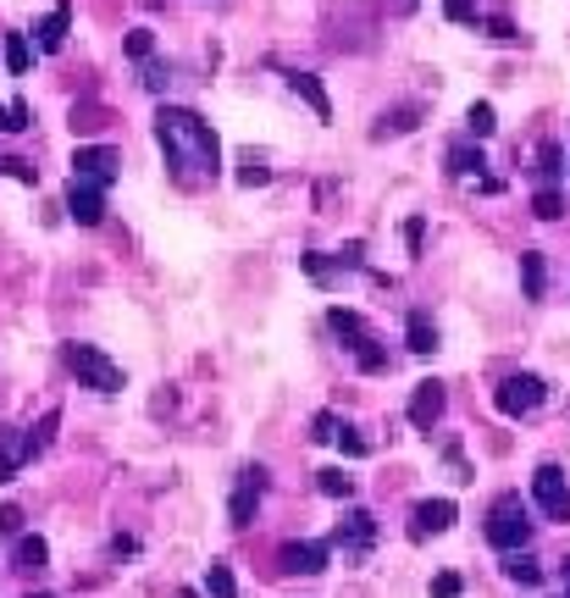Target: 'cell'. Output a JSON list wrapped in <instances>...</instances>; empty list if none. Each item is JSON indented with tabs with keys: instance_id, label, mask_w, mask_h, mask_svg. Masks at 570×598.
<instances>
[{
	"instance_id": "obj_28",
	"label": "cell",
	"mask_w": 570,
	"mask_h": 598,
	"mask_svg": "<svg viewBox=\"0 0 570 598\" xmlns=\"http://www.w3.org/2000/svg\"><path fill=\"white\" fill-rule=\"evenodd\" d=\"M355 360H360V371H388V349H382L377 338H366V344H355Z\"/></svg>"
},
{
	"instance_id": "obj_11",
	"label": "cell",
	"mask_w": 570,
	"mask_h": 598,
	"mask_svg": "<svg viewBox=\"0 0 570 598\" xmlns=\"http://www.w3.org/2000/svg\"><path fill=\"white\" fill-rule=\"evenodd\" d=\"M371 538H377V521H371L366 510H349L344 521H338V549H344L349 560H360V554L371 549Z\"/></svg>"
},
{
	"instance_id": "obj_23",
	"label": "cell",
	"mask_w": 570,
	"mask_h": 598,
	"mask_svg": "<svg viewBox=\"0 0 570 598\" xmlns=\"http://www.w3.org/2000/svg\"><path fill=\"white\" fill-rule=\"evenodd\" d=\"M482 167H487L482 150H471V144H454V150H449V172H454V178H482Z\"/></svg>"
},
{
	"instance_id": "obj_38",
	"label": "cell",
	"mask_w": 570,
	"mask_h": 598,
	"mask_svg": "<svg viewBox=\"0 0 570 598\" xmlns=\"http://www.w3.org/2000/svg\"><path fill=\"white\" fill-rule=\"evenodd\" d=\"M421 239H427V222L410 216V222H404V244H410V255H421Z\"/></svg>"
},
{
	"instance_id": "obj_4",
	"label": "cell",
	"mask_w": 570,
	"mask_h": 598,
	"mask_svg": "<svg viewBox=\"0 0 570 598\" xmlns=\"http://www.w3.org/2000/svg\"><path fill=\"white\" fill-rule=\"evenodd\" d=\"M543 399H548V383L537 377V371H510V377L499 383V394H493V405H499L510 421H521V416H532Z\"/></svg>"
},
{
	"instance_id": "obj_42",
	"label": "cell",
	"mask_w": 570,
	"mask_h": 598,
	"mask_svg": "<svg viewBox=\"0 0 570 598\" xmlns=\"http://www.w3.org/2000/svg\"><path fill=\"white\" fill-rule=\"evenodd\" d=\"M543 178H548V183L559 178V144H543Z\"/></svg>"
},
{
	"instance_id": "obj_8",
	"label": "cell",
	"mask_w": 570,
	"mask_h": 598,
	"mask_svg": "<svg viewBox=\"0 0 570 598\" xmlns=\"http://www.w3.org/2000/svg\"><path fill=\"white\" fill-rule=\"evenodd\" d=\"M67 216L78 222V228H100V216H106V189H100V183L72 178V189H67Z\"/></svg>"
},
{
	"instance_id": "obj_37",
	"label": "cell",
	"mask_w": 570,
	"mask_h": 598,
	"mask_svg": "<svg viewBox=\"0 0 570 598\" xmlns=\"http://www.w3.org/2000/svg\"><path fill=\"white\" fill-rule=\"evenodd\" d=\"M150 50H155V39H150V28H133V34H128V56H150Z\"/></svg>"
},
{
	"instance_id": "obj_10",
	"label": "cell",
	"mask_w": 570,
	"mask_h": 598,
	"mask_svg": "<svg viewBox=\"0 0 570 598\" xmlns=\"http://www.w3.org/2000/svg\"><path fill=\"white\" fill-rule=\"evenodd\" d=\"M277 565H283L288 576H321L327 571V543H283Z\"/></svg>"
},
{
	"instance_id": "obj_18",
	"label": "cell",
	"mask_w": 570,
	"mask_h": 598,
	"mask_svg": "<svg viewBox=\"0 0 570 598\" xmlns=\"http://www.w3.org/2000/svg\"><path fill=\"white\" fill-rule=\"evenodd\" d=\"M67 28H72V6H56L34 34H39V45H45V50H61V45H67Z\"/></svg>"
},
{
	"instance_id": "obj_19",
	"label": "cell",
	"mask_w": 570,
	"mask_h": 598,
	"mask_svg": "<svg viewBox=\"0 0 570 598\" xmlns=\"http://www.w3.org/2000/svg\"><path fill=\"white\" fill-rule=\"evenodd\" d=\"M521 283H526V299H532V305L548 294V266H543V255H537V250L521 255Z\"/></svg>"
},
{
	"instance_id": "obj_25",
	"label": "cell",
	"mask_w": 570,
	"mask_h": 598,
	"mask_svg": "<svg viewBox=\"0 0 570 598\" xmlns=\"http://www.w3.org/2000/svg\"><path fill=\"white\" fill-rule=\"evenodd\" d=\"M28 67H34V50H28V39H23V34H6V72H12V78H23Z\"/></svg>"
},
{
	"instance_id": "obj_9",
	"label": "cell",
	"mask_w": 570,
	"mask_h": 598,
	"mask_svg": "<svg viewBox=\"0 0 570 598\" xmlns=\"http://www.w3.org/2000/svg\"><path fill=\"white\" fill-rule=\"evenodd\" d=\"M34 455H39V449H34V432H23V427H0V482H12Z\"/></svg>"
},
{
	"instance_id": "obj_21",
	"label": "cell",
	"mask_w": 570,
	"mask_h": 598,
	"mask_svg": "<svg viewBox=\"0 0 570 598\" xmlns=\"http://www.w3.org/2000/svg\"><path fill=\"white\" fill-rule=\"evenodd\" d=\"M421 122V106H399V111H382V122H377V133L371 139H388V133H410Z\"/></svg>"
},
{
	"instance_id": "obj_32",
	"label": "cell",
	"mask_w": 570,
	"mask_h": 598,
	"mask_svg": "<svg viewBox=\"0 0 570 598\" xmlns=\"http://www.w3.org/2000/svg\"><path fill=\"white\" fill-rule=\"evenodd\" d=\"M333 438H338V443H344V455H349V460H360V455H371V443H366V438H360V432H355V427H344V432H333Z\"/></svg>"
},
{
	"instance_id": "obj_40",
	"label": "cell",
	"mask_w": 570,
	"mask_h": 598,
	"mask_svg": "<svg viewBox=\"0 0 570 598\" xmlns=\"http://www.w3.org/2000/svg\"><path fill=\"white\" fill-rule=\"evenodd\" d=\"M56 421H61L56 410H45V421H39V432H34V449H45V443L56 438Z\"/></svg>"
},
{
	"instance_id": "obj_3",
	"label": "cell",
	"mask_w": 570,
	"mask_h": 598,
	"mask_svg": "<svg viewBox=\"0 0 570 598\" xmlns=\"http://www.w3.org/2000/svg\"><path fill=\"white\" fill-rule=\"evenodd\" d=\"M67 371L78 377V388H95V394H117L122 388V366L95 344H67Z\"/></svg>"
},
{
	"instance_id": "obj_27",
	"label": "cell",
	"mask_w": 570,
	"mask_h": 598,
	"mask_svg": "<svg viewBox=\"0 0 570 598\" xmlns=\"http://www.w3.org/2000/svg\"><path fill=\"white\" fill-rule=\"evenodd\" d=\"M238 183H244V189H261V183H272V167H266V161L250 150V156L238 161Z\"/></svg>"
},
{
	"instance_id": "obj_41",
	"label": "cell",
	"mask_w": 570,
	"mask_h": 598,
	"mask_svg": "<svg viewBox=\"0 0 570 598\" xmlns=\"http://www.w3.org/2000/svg\"><path fill=\"white\" fill-rule=\"evenodd\" d=\"M360 261H366V244H344V250H338V266H360Z\"/></svg>"
},
{
	"instance_id": "obj_24",
	"label": "cell",
	"mask_w": 570,
	"mask_h": 598,
	"mask_svg": "<svg viewBox=\"0 0 570 598\" xmlns=\"http://www.w3.org/2000/svg\"><path fill=\"white\" fill-rule=\"evenodd\" d=\"M316 488L327 493V499H355V477H344V471H338V466L316 471Z\"/></svg>"
},
{
	"instance_id": "obj_1",
	"label": "cell",
	"mask_w": 570,
	"mask_h": 598,
	"mask_svg": "<svg viewBox=\"0 0 570 598\" xmlns=\"http://www.w3.org/2000/svg\"><path fill=\"white\" fill-rule=\"evenodd\" d=\"M155 139H161L167 161L183 172V178H216V172H222V144H216L211 122L194 117V111L161 106L155 111Z\"/></svg>"
},
{
	"instance_id": "obj_29",
	"label": "cell",
	"mask_w": 570,
	"mask_h": 598,
	"mask_svg": "<svg viewBox=\"0 0 570 598\" xmlns=\"http://www.w3.org/2000/svg\"><path fill=\"white\" fill-rule=\"evenodd\" d=\"M299 266H305V272L316 277V283H333V272H338V261H327V255H321V250L299 255Z\"/></svg>"
},
{
	"instance_id": "obj_17",
	"label": "cell",
	"mask_w": 570,
	"mask_h": 598,
	"mask_svg": "<svg viewBox=\"0 0 570 598\" xmlns=\"http://www.w3.org/2000/svg\"><path fill=\"white\" fill-rule=\"evenodd\" d=\"M404 344L416 349V355H432V349H438V327L427 322V311H410V322H404Z\"/></svg>"
},
{
	"instance_id": "obj_13",
	"label": "cell",
	"mask_w": 570,
	"mask_h": 598,
	"mask_svg": "<svg viewBox=\"0 0 570 598\" xmlns=\"http://www.w3.org/2000/svg\"><path fill=\"white\" fill-rule=\"evenodd\" d=\"M288 89H294V95L305 100V106L316 111L321 122H333V100H327V89H321L316 72H288Z\"/></svg>"
},
{
	"instance_id": "obj_31",
	"label": "cell",
	"mask_w": 570,
	"mask_h": 598,
	"mask_svg": "<svg viewBox=\"0 0 570 598\" xmlns=\"http://www.w3.org/2000/svg\"><path fill=\"white\" fill-rule=\"evenodd\" d=\"M532 211H537V216H543V222H554V216H559V211H565V194H559V189H537Z\"/></svg>"
},
{
	"instance_id": "obj_2",
	"label": "cell",
	"mask_w": 570,
	"mask_h": 598,
	"mask_svg": "<svg viewBox=\"0 0 570 598\" xmlns=\"http://www.w3.org/2000/svg\"><path fill=\"white\" fill-rule=\"evenodd\" d=\"M487 543L504 549V554H515V549L532 543V515H526L521 493H504V499L493 504V515H487Z\"/></svg>"
},
{
	"instance_id": "obj_34",
	"label": "cell",
	"mask_w": 570,
	"mask_h": 598,
	"mask_svg": "<svg viewBox=\"0 0 570 598\" xmlns=\"http://www.w3.org/2000/svg\"><path fill=\"white\" fill-rule=\"evenodd\" d=\"M333 432H338V416H333V410H321V416L310 421V438H316V443H333Z\"/></svg>"
},
{
	"instance_id": "obj_43",
	"label": "cell",
	"mask_w": 570,
	"mask_h": 598,
	"mask_svg": "<svg viewBox=\"0 0 570 598\" xmlns=\"http://www.w3.org/2000/svg\"><path fill=\"white\" fill-rule=\"evenodd\" d=\"M144 89H167V67H144Z\"/></svg>"
},
{
	"instance_id": "obj_45",
	"label": "cell",
	"mask_w": 570,
	"mask_h": 598,
	"mask_svg": "<svg viewBox=\"0 0 570 598\" xmlns=\"http://www.w3.org/2000/svg\"><path fill=\"white\" fill-rule=\"evenodd\" d=\"M28 598H50V593H28Z\"/></svg>"
},
{
	"instance_id": "obj_5",
	"label": "cell",
	"mask_w": 570,
	"mask_h": 598,
	"mask_svg": "<svg viewBox=\"0 0 570 598\" xmlns=\"http://www.w3.org/2000/svg\"><path fill=\"white\" fill-rule=\"evenodd\" d=\"M266 499V466H244L233 482V504H227V521L233 527H250L255 521V504Z\"/></svg>"
},
{
	"instance_id": "obj_22",
	"label": "cell",
	"mask_w": 570,
	"mask_h": 598,
	"mask_svg": "<svg viewBox=\"0 0 570 598\" xmlns=\"http://www.w3.org/2000/svg\"><path fill=\"white\" fill-rule=\"evenodd\" d=\"M504 576H510V582H521V587H537V582H543V565H537L532 554L515 549L510 560H504Z\"/></svg>"
},
{
	"instance_id": "obj_20",
	"label": "cell",
	"mask_w": 570,
	"mask_h": 598,
	"mask_svg": "<svg viewBox=\"0 0 570 598\" xmlns=\"http://www.w3.org/2000/svg\"><path fill=\"white\" fill-rule=\"evenodd\" d=\"M205 598H238V582H233V565L227 560L205 565Z\"/></svg>"
},
{
	"instance_id": "obj_44",
	"label": "cell",
	"mask_w": 570,
	"mask_h": 598,
	"mask_svg": "<svg viewBox=\"0 0 570 598\" xmlns=\"http://www.w3.org/2000/svg\"><path fill=\"white\" fill-rule=\"evenodd\" d=\"M565 598H570V571H565Z\"/></svg>"
},
{
	"instance_id": "obj_16",
	"label": "cell",
	"mask_w": 570,
	"mask_h": 598,
	"mask_svg": "<svg viewBox=\"0 0 570 598\" xmlns=\"http://www.w3.org/2000/svg\"><path fill=\"white\" fill-rule=\"evenodd\" d=\"M327 327H333V333L344 338L349 349H355V344H366V338H371V327L360 322L355 311H344V305H333V311H327Z\"/></svg>"
},
{
	"instance_id": "obj_26",
	"label": "cell",
	"mask_w": 570,
	"mask_h": 598,
	"mask_svg": "<svg viewBox=\"0 0 570 598\" xmlns=\"http://www.w3.org/2000/svg\"><path fill=\"white\" fill-rule=\"evenodd\" d=\"M465 128H471L476 139H493V128H499V117H493V106H487V100H476V106L465 111Z\"/></svg>"
},
{
	"instance_id": "obj_7",
	"label": "cell",
	"mask_w": 570,
	"mask_h": 598,
	"mask_svg": "<svg viewBox=\"0 0 570 598\" xmlns=\"http://www.w3.org/2000/svg\"><path fill=\"white\" fill-rule=\"evenodd\" d=\"M117 150H106V144H84V150H72V178H84V183H117Z\"/></svg>"
},
{
	"instance_id": "obj_30",
	"label": "cell",
	"mask_w": 570,
	"mask_h": 598,
	"mask_svg": "<svg viewBox=\"0 0 570 598\" xmlns=\"http://www.w3.org/2000/svg\"><path fill=\"white\" fill-rule=\"evenodd\" d=\"M23 128H28V100L0 106V133H23Z\"/></svg>"
},
{
	"instance_id": "obj_6",
	"label": "cell",
	"mask_w": 570,
	"mask_h": 598,
	"mask_svg": "<svg viewBox=\"0 0 570 598\" xmlns=\"http://www.w3.org/2000/svg\"><path fill=\"white\" fill-rule=\"evenodd\" d=\"M532 499L543 504L548 521H570V488H565V471H559V466H537Z\"/></svg>"
},
{
	"instance_id": "obj_39",
	"label": "cell",
	"mask_w": 570,
	"mask_h": 598,
	"mask_svg": "<svg viewBox=\"0 0 570 598\" xmlns=\"http://www.w3.org/2000/svg\"><path fill=\"white\" fill-rule=\"evenodd\" d=\"M0 172H6V178H17V183H34V167H28V161H17V156L0 161Z\"/></svg>"
},
{
	"instance_id": "obj_15",
	"label": "cell",
	"mask_w": 570,
	"mask_h": 598,
	"mask_svg": "<svg viewBox=\"0 0 570 598\" xmlns=\"http://www.w3.org/2000/svg\"><path fill=\"white\" fill-rule=\"evenodd\" d=\"M45 565H50V543L39 538V532H34V538H28V532H17V571L39 576Z\"/></svg>"
},
{
	"instance_id": "obj_33",
	"label": "cell",
	"mask_w": 570,
	"mask_h": 598,
	"mask_svg": "<svg viewBox=\"0 0 570 598\" xmlns=\"http://www.w3.org/2000/svg\"><path fill=\"white\" fill-rule=\"evenodd\" d=\"M465 593V582L454 571H443V576H432V598H460Z\"/></svg>"
},
{
	"instance_id": "obj_14",
	"label": "cell",
	"mask_w": 570,
	"mask_h": 598,
	"mask_svg": "<svg viewBox=\"0 0 570 598\" xmlns=\"http://www.w3.org/2000/svg\"><path fill=\"white\" fill-rule=\"evenodd\" d=\"M454 527V504L449 499H427V504H416V538H432V532H449Z\"/></svg>"
},
{
	"instance_id": "obj_35",
	"label": "cell",
	"mask_w": 570,
	"mask_h": 598,
	"mask_svg": "<svg viewBox=\"0 0 570 598\" xmlns=\"http://www.w3.org/2000/svg\"><path fill=\"white\" fill-rule=\"evenodd\" d=\"M443 17H449V23H471V17H476V0H443Z\"/></svg>"
},
{
	"instance_id": "obj_12",
	"label": "cell",
	"mask_w": 570,
	"mask_h": 598,
	"mask_svg": "<svg viewBox=\"0 0 570 598\" xmlns=\"http://www.w3.org/2000/svg\"><path fill=\"white\" fill-rule=\"evenodd\" d=\"M443 405H449L443 383H416V394H410V421H416L421 432H432L443 421Z\"/></svg>"
},
{
	"instance_id": "obj_36",
	"label": "cell",
	"mask_w": 570,
	"mask_h": 598,
	"mask_svg": "<svg viewBox=\"0 0 570 598\" xmlns=\"http://www.w3.org/2000/svg\"><path fill=\"white\" fill-rule=\"evenodd\" d=\"M0 532H6V538L23 532V510H17V504H0Z\"/></svg>"
}]
</instances>
